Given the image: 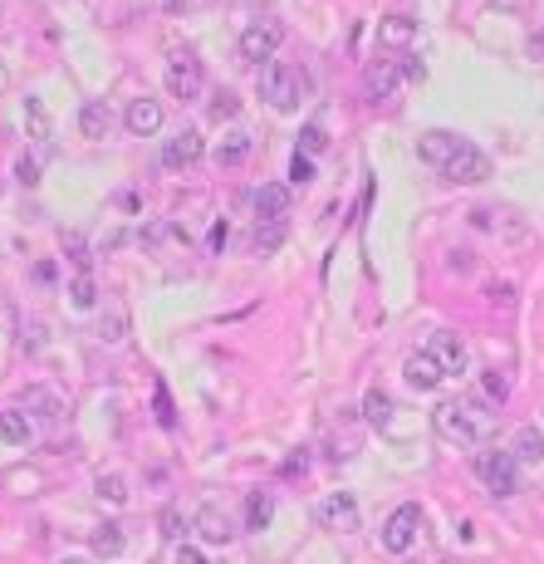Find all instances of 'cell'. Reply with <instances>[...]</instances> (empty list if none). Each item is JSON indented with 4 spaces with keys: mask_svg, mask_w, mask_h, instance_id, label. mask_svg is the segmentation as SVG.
<instances>
[{
    "mask_svg": "<svg viewBox=\"0 0 544 564\" xmlns=\"http://www.w3.org/2000/svg\"><path fill=\"white\" fill-rule=\"evenodd\" d=\"M407 564H413V559H407Z\"/></svg>",
    "mask_w": 544,
    "mask_h": 564,
    "instance_id": "bcb514c9",
    "label": "cell"
},
{
    "mask_svg": "<svg viewBox=\"0 0 544 564\" xmlns=\"http://www.w3.org/2000/svg\"><path fill=\"white\" fill-rule=\"evenodd\" d=\"M413 40H417V20H407V15H388L378 25V44H393L397 50V44H413Z\"/></svg>",
    "mask_w": 544,
    "mask_h": 564,
    "instance_id": "7402d4cb",
    "label": "cell"
},
{
    "mask_svg": "<svg viewBox=\"0 0 544 564\" xmlns=\"http://www.w3.org/2000/svg\"><path fill=\"white\" fill-rule=\"evenodd\" d=\"M280 241H285V221H270V216H260L256 221V246L270 256V250H280Z\"/></svg>",
    "mask_w": 544,
    "mask_h": 564,
    "instance_id": "83f0119b",
    "label": "cell"
},
{
    "mask_svg": "<svg viewBox=\"0 0 544 564\" xmlns=\"http://www.w3.org/2000/svg\"><path fill=\"white\" fill-rule=\"evenodd\" d=\"M256 216L285 221V216H289V187H285V182H265V187L256 191Z\"/></svg>",
    "mask_w": 544,
    "mask_h": 564,
    "instance_id": "d6986e66",
    "label": "cell"
},
{
    "mask_svg": "<svg viewBox=\"0 0 544 564\" xmlns=\"http://www.w3.org/2000/svg\"><path fill=\"white\" fill-rule=\"evenodd\" d=\"M305 93H309V69H289V64H280V59L260 64V99H270V108L289 113Z\"/></svg>",
    "mask_w": 544,
    "mask_h": 564,
    "instance_id": "3957f363",
    "label": "cell"
},
{
    "mask_svg": "<svg viewBox=\"0 0 544 564\" xmlns=\"http://www.w3.org/2000/svg\"><path fill=\"white\" fill-rule=\"evenodd\" d=\"M162 535H167V540H181V535H187V515H181L177 506L162 511Z\"/></svg>",
    "mask_w": 544,
    "mask_h": 564,
    "instance_id": "836d02e7",
    "label": "cell"
},
{
    "mask_svg": "<svg viewBox=\"0 0 544 564\" xmlns=\"http://www.w3.org/2000/svg\"><path fill=\"white\" fill-rule=\"evenodd\" d=\"M30 437H34V427H30L25 413H0V442H5V447H25Z\"/></svg>",
    "mask_w": 544,
    "mask_h": 564,
    "instance_id": "d4e9b609",
    "label": "cell"
},
{
    "mask_svg": "<svg viewBox=\"0 0 544 564\" xmlns=\"http://www.w3.org/2000/svg\"><path fill=\"white\" fill-rule=\"evenodd\" d=\"M246 158H250V133H240V128L216 142V162H221V167H240Z\"/></svg>",
    "mask_w": 544,
    "mask_h": 564,
    "instance_id": "603a6c76",
    "label": "cell"
},
{
    "mask_svg": "<svg viewBox=\"0 0 544 564\" xmlns=\"http://www.w3.org/2000/svg\"><path fill=\"white\" fill-rule=\"evenodd\" d=\"M403 378L413 383L417 393H432V388H442V378H446V374H442L437 354H432V349H422V354H413V358L403 364Z\"/></svg>",
    "mask_w": 544,
    "mask_h": 564,
    "instance_id": "9a60e30c",
    "label": "cell"
},
{
    "mask_svg": "<svg viewBox=\"0 0 544 564\" xmlns=\"http://www.w3.org/2000/svg\"><path fill=\"white\" fill-rule=\"evenodd\" d=\"M280 44H285V20H275V15L250 20L240 30V59H250V64H270Z\"/></svg>",
    "mask_w": 544,
    "mask_h": 564,
    "instance_id": "277c9868",
    "label": "cell"
},
{
    "mask_svg": "<svg viewBox=\"0 0 544 564\" xmlns=\"http://www.w3.org/2000/svg\"><path fill=\"white\" fill-rule=\"evenodd\" d=\"M422 64L417 59H378V64L368 69V93L373 99H393L397 89H403L407 79H417Z\"/></svg>",
    "mask_w": 544,
    "mask_h": 564,
    "instance_id": "52a82bcc",
    "label": "cell"
},
{
    "mask_svg": "<svg viewBox=\"0 0 544 564\" xmlns=\"http://www.w3.org/2000/svg\"><path fill=\"white\" fill-rule=\"evenodd\" d=\"M99 496L108 501V506H128V481L108 472V476H99Z\"/></svg>",
    "mask_w": 544,
    "mask_h": 564,
    "instance_id": "4dcf8cb0",
    "label": "cell"
},
{
    "mask_svg": "<svg viewBox=\"0 0 544 564\" xmlns=\"http://www.w3.org/2000/svg\"><path fill=\"white\" fill-rule=\"evenodd\" d=\"M69 305H74V309H93V305H99V285H93L89 270L74 275V285H69Z\"/></svg>",
    "mask_w": 544,
    "mask_h": 564,
    "instance_id": "4316f807",
    "label": "cell"
},
{
    "mask_svg": "<svg viewBox=\"0 0 544 564\" xmlns=\"http://www.w3.org/2000/svg\"><path fill=\"white\" fill-rule=\"evenodd\" d=\"M417 530H422V511L413 506V501H407V506H397L388 520H383V549H388V555H407V549L417 545Z\"/></svg>",
    "mask_w": 544,
    "mask_h": 564,
    "instance_id": "8992f818",
    "label": "cell"
},
{
    "mask_svg": "<svg viewBox=\"0 0 544 564\" xmlns=\"http://www.w3.org/2000/svg\"><path fill=\"white\" fill-rule=\"evenodd\" d=\"M226 236H231V226L216 221V226H211V236H207V246H211V250H221V246H226Z\"/></svg>",
    "mask_w": 544,
    "mask_h": 564,
    "instance_id": "ab89813d",
    "label": "cell"
},
{
    "mask_svg": "<svg viewBox=\"0 0 544 564\" xmlns=\"http://www.w3.org/2000/svg\"><path fill=\"white\" fill-rule=\"evenodd\" d=\"M79 133L93 138V142H103L108 133H113V108H108L103 99H89L79 108Z\"/></svg>",
    "mask_w": 544,
    "mask_h": 564,
    "instance_id": "e0dca14e",
    "label": "cell"
},
{
    "mask_svg": "<svg viewBox=\"0 0 544 564\" xmlns=\"http://www.w3.org/2000/svg\"><path fill=\"white\" fill-rule=\"evenodd\" d=\"M510 452H515V462H544V432H535V427H520Z\"/></svg>",
    "mask_w": 544,
    "mask_h": 564,
    "instance_id": "484cf974",
    "label": "cell"
},
{
    "mask_svg": "<svg viewBox=\"0 0 544 564\" xmlns=\"http://www.w3.org/2000/svg\"><path fill=\"white\" fill-rule=\"evenodd\" d=\"M59 564H89V559H59Z\"/></svg>",
    "mask_w": 544,
    "mask_h": 564,
    "instance_id": "f6af8a7d",
    "label": "cell"
},
{
    "mask_svg": "<svg viewBox=\"0 0 544 564\" xmlns=\"http://www.w3.org/2000/svg\"><path fill=\"white\" fill-rule=\"evenodd\" d=\"M15 182H20V187H40V162H34V158H20V162H15Z\"/></svg>",
    "mask_w": 544,
    "mask_h": 564,
    "instance_id": "8d00e7d4",
    "label": "cell"
},
{
    "mask_svg": "<svg viewBox=\"0 0 544 564\" xmlns=\"http://www.w3.org/2000/svg\"><path fill=\"white\" fill-rule=\"evenodd\" d=\"M201 152H207V142H201L197 128H181L177 138L162 142V167H172V172H187V167L201 162Z\"/></svg>",
    "mask_w": 544,
    "mask_h": 564,
    "instance_id": "30bf717a",
    "label": "cell"
},
{
    "mask_svg": "<svg viewBox=\"0 0 544 564\" xmlns=\"http://www.w3.org/2000/svg\"><path fill=\"white\" fill-rule=\"evenodd\" d=\"M162 5H167V15H181V10L191 5V0H162Z\"/></svg>",
    "mask_w": 544,
    "mask_h": 564,
    "instance_id": "7bdbcfd3",
    "label": "cell"
},
{
    "mask_svg": "<svg viewBox=\"0 0 544 564\" xmlns=\"http://www.w3.org/2000/svg\"><path fill=\"white\" fill-rule=\"evenodd\" d=\"M236 113H240V99L231 89H216L211 93V118H216V123H226V118H236Z\"/></svg>",
    "mask_w": 544,
    "mask_h": 564,
    "instance_id": "1f68e13d",
    "label": "cell"
},
{
    "mask_svg": "<svg viewBox=\"0 0 544 564\" xmlns=\"http://www.w3.org/2000/svg\"><path fill=\"white\" fill-rule=\"evenodd\" d=\"M123 128H128L132 138H152V133H162V103L148 99V93H142V99H132V103H128V113H123Z\"/></svg>",
    "mask_w": 544,
    "mask_h": 564,
    "instance_id": "7c38bea8",
    "label": "cell"
},
{
    "mask_svg": "<svg viewBox=\"0 0 544 564\" xmlns=\"http://www.w3.org/2000/svg\"><path fill=\"white\" fill-rule=\"evenodd\" d=\"M59 246L69 250V260H74L79 270H89V266H93V256H89V241H83L79 231H64V236H59Z\"/></svg>",
    "mask_w": 544,
    "mask_h": 564,
    "instance_id": "f546056e",
    "label": "cell"
},
{
    "mask_svg": "<svg viewBox=\"0 0 544 564\" xmlns=\"http://www.w3.org/2000/svg\"><path fill=\"white\" fill-rule=\"evenodd\" d=\"M89 545H93V555H99V559H118L128 549V535H123V525H118V520H103V525H93V530H89Z\"/></svg>",
    "mask_w": 544,
    "mask_h": 564,
    "instance_id": "ac0fdd59",
    "label": "cell"
},
{
    "mask_svg": "<svg viewBox=\"0 0 544 564\" xmlns=\"http://www.w3.org/2000/svg\"><path fill=\"white\" fill-rule=\"evenodd\" d=\"M363 417H368L378 432H388L393 427V398L383 388H368V398H363Z\"/></svg>",
    "mask_w": 544,
    "mask_h": 564,
    "instance_id": "cb8c5ba5",
    "label": "cell"
},
{
    "mask_svg": "<svg viewBox=\"0 0 544 564\" xmlns=\"http://www.w3.org/2000/svg\"><path fill=\"white\" fill-rule=\"evenodd\" d=\"M177 564H207V555H201L197 545H181V549H177Z\"/></svg>",
    "mask_w": 544,
    "mask_h": 564,
    "instance_id": "60d3db41",
    "label": "cell"
},
{
    "mask_svg": "<svg viewBox=\"0 0 544 564\" xmlns=\"http://www.w3.org/2000/svg\"><path fill=\"white\" fill-rule=\"evenodd\" d=\"M25 128L34 138V148H40V158H50L54 152V123H50V108H44V99H25Z\"/></svg>",
    "mask_w": 544,
    "mask_h": 564,
    "instance_id": "2e32d148",
    "label": "cell"
},
{
    "mask_svg": "<svg viewBox=\"0 0 544 564\" xmlns=\"http://www.w3.org/2000/svg\"><path fill=\"white\" fill-rule=\"evenodd\" d=\"M446 177H452L456 187H476V182H486L491 177V152H481L476 142H461V148H456V158L442 167Z\"/></svg>",
    "mask_w": 544,
    "mask_h": 564,
    "instance_id": "ba28073f",
    "label": "cell"
},
{
    "mask_svg": "<svg viewBox=\"0 0 544 564\" xmlns=\"http://www.w3.org/2000/svg\"><path fill=\"white\" fill-rule=\"evenodd\" d=\"M20 413L40 417V423H59V417H64V398H59L54 388H40V383H30V388L20 393Z\"/></svg>",
    "mask_w": 544,
    "mask_h": 564,
    "instance_id": "5bb4252c",
    "label": "cell"
},
{
    "mask_svg": "<svg viewBox=\"0 0 544 564\" xmlns=\"http://www.w3.org/2000/svg\"><path fill=\"white\" fill-rule=\"evenodd\" d=\"M481 388H486V398H491L495 407H500V403H505V393H510V383H505V378H500V374H495V368H491V374L481 378Z\"/></svg>",
    "mask_w": 544,
    "mask_h": 564,
    "instance_id": "d590c367",
    "label": "cell"
},
{
    "mask_svg": "<svg viewBox=\"0 0 544 564\" xmlns=\"http://www.w3.org/2000/svg\"><path fill=\"white\" fill-rule=\"evenodd\" d=\"M491 5H500V10H515V5H520V0H491Z\"/></svg>",
    "mask_w": 544,
    "mask_h": 564,
    "instance_id": "ee69618b",
    "label": "cell"
},
{
    "mask_svg": "<svg viewBox=\"0 0 544 564\" xmlns=\"http://www.w3.org/2000/svg\"><path fill=\"white\" fill-rule=\"evenodd\" d=\"M471 472H476V481L486 486L495 501L520 496V462H515V452L486 447V452H476V457H471Z\"/></svg>",
    "mask_w": 544,
    "mask_h": 564,
    "instance_id": "7a4b0ae2",
    "label": "cell"
},
{
    "mask_svg": "<svg viewBox=\"0 0 544 564\" xmlns=\"http://www.w3.org/2000/svg\"><path fill=\"white\" fill-rule=\"evenodd\" d=\"M466 138H456V133H446V128H432V133H422L417 138V158L427 162V167H446L456 158V148H461Z\"/></svg>",
    "mask_w": 544,
    "mask_h": 564,
    "instance_id": "4fadbf2b",
    "label": "cell"
},
{
    "mask_svg": "<svg viewBox=\"0 0 544 564\" xmlns=\"http://www.w3.org/2000/svg\"><path fill=\"white\" fill-rule=\"evenodd\" d=\"M197 535L211 540V545H226V540L236 535V530H231V515L216 511V506H201V511H197Z\"/></svg>",
    "mask_w": 544,
    "mask_h": 564,
    "instance_id": "ffe728a7",
    "label": "cell"
},
{
    "mask_svg": "<svg viewBox=\"0 0 544 564\" xmlns=\"http://www.w3.org/2000/svg\"><path fill=\"white\" fill-rule=\"evenodd\" d=\"M324 148H329V133H324L319 123H305V128H299V152H305V158H319Z\"/></svg>",
    "mask_w": 544,
    "mask_h": 564,
    "instance_id": "f1b7e54d",
    "label": "cell"
},
{
    "mask_svg": "<svg viewBox=\"0 0 544 564\" xmlns=\"http://www.w3.org/2000/svg\"><path fill=\"white\" fill-rule=\"evenodd\" d=\"M275 520V496L270 491H250L246 496V530H265Z\"/></svg>",
    "mask_w": 544,
    "mask_h": 564,
    "instance_id": "44dd1931",
    "label": "cell"
},
{
    "mask_svg": "<svg viewBox=\"0 0 544 564\" xmlns=\"http://www.w3.org/2000/svg\"><path fill=\"white\" fill-rule=\"evenodd\" d=\"M314 520H319L324 530H338V535H348V530H358V501L348 496V491H334V496H324V501H319V511H314Z\"/></svg>",
    "mask_w": 544,
    "mask_h": 564,
    "instance_id": "9c48e42d",
    "label": "cell"
},
{
    "mask_svg": "<svg viewBox=\"0 0 544 564\" xmlns=\"http://www.w3.org/2000/svg\"><path fill=\"white\" fill-rule=\"evenodd\" d=\"M54 260H40V266H34V280H40V285H54Z\"/></svg>",
    "mask_w": 544,
    "mask_h": 564,
    "instance_id": "b9f144b4",
    "label": "cell"
},
{
    "mask_svg": "<svg viewBox=\"0 0 544 564\" xmlns=\"http://www.w3.org/2000/svg\"><path fill=\"white\" fill-rule=\"evenodd\" d=\"M157 423H162V427H172V423H177V417H172V403H167V388H162V383H157Z\"/></svg>",
    "mask_w": 544,
    "mask_h": 564,
    "instance_id": "f35d334b",
    "label": "cell"
},
{
    "mask_svg": "<svg viewBox=\"0 0 544 564\" xmlns=\"http://www.w3.org/2000/svg\"><path fill=\"white\" fill-rule=\"evenodd\" d=\"M289 182H295V187H309L314 182V158H305L299 148H295V158H289Z\"/></svg>",
    "mask_w": 544,
    "mask_h": 564,
    "instance_id": "d6a6232c",
    "label": "cell"
},
{
    "mask_svg": "<svg viewBox=\"0 0 544 564\" xmlns=\"http://www.w3.org/2000/svg\"><path fill=\"white\" fill-rule=\"evenodd\" d=\"M167 93L181 103H191L201 93V59L191 50H172L167 54Z\"/></svg>",
    "mask_w": 544,
    "mask_h": 564,
    "instance_id": "5b68a950",
    "label": "cell"
},
{
    "mask_svg": "<svg viewBox=\"0 0 544 564\" xmlns=\"http://www.w3.org/2000/svg\"><path fill=\"white\" fill-rule=\"evenodd\" d=\"M123 334H128V319H123V315H108V319L99 324V339H103V344H118Z\"/></svg>",
    "mask_w": 544,
    "mask_h": 564,
    "instance_id": "e575fe53",
    "label": "cell"
},
{
    "mask_svg": "<svg viewBox=\"0 0 544 564\" xmlns=\"http://www.w3.org/2000/svg\"><path fill=\"white\" fill-rule=\"evenodd\" d=\"M432 354H437V364H442L446 378L471 374V349H466L461 334H437V339H432Z\"/></svg>",
    "mask_w": 544,
    "mask_h": 564,
    "instance_id": "8fae6325",
    "label": "cell"
},
{
    "mask_svg": "<svg viewBox=\"0 0 544 564\" xmlns=\"http://www.w3.org/2000/svg\"><path fill=\"white\" fill-rule=\"evenodd\" d=\"M437 432L452 442H466V447H481V442L495 432V407H486L481 398H456L437 407Z\"/></svg>",
    "mask_w": 544,
    "mask_h": 564,
    "instance_id": "6da1fadb",
    "label": "cell"
},
{
    "mask_svg": "<svg viewBox=\"0 0 544 564\" xmlns=\"http://www.w3.org/2000/svg\"><path fill=\"white\" fill-rule=\"evenodd\" d=\"M280 472H285V476H305V472H309V452H305V447L289 452V457L280 462Z\"/></svg>",
    "mask_w": 544,
    "mask_h": 564,
    "instance_id": "74e56055",
    "label": "cell"
}]
</instances>
